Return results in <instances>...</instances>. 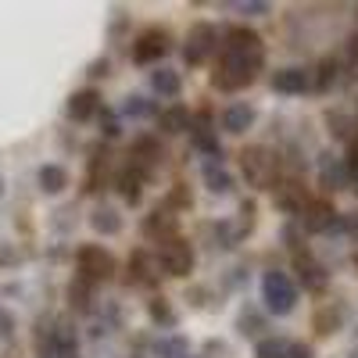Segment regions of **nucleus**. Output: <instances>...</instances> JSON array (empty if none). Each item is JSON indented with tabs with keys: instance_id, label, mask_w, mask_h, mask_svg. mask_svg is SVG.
<instances>
[{
	"instance_id": "29",
	"label": "nucleus",
	"mask_w": 358,
	"mask_h": 358,
	"mask_svg": "<svg viewBox=\"0 0 358 358\" xmlns=\"http://www.w3.org/2000/svg\"><path fill=\"white\" fill-rule=\"evenodd\" d=\"M147 312H151V319H155L158 326H165V330H172V326L179 322L176 312H172V305L165 301V297H151V301H147Z\"/></svg>"
},
{
	"instance_id": "1",
	"label": "nucleus",
	"mask_w": 358,
	"mask_h": 358,
	"mask_svg": "<svg viewBox=\"0 0 358 358\" xmlns=\"http://www.w3.org/2000/svg\"><path fill=\"white\" fill-rule=\"evenodd\" d=\"M265 65V50H226L222 47V57H219V69L212 76V86L215 90H226V94H236V90H244L258 79Z\"/></svg>"
},
{
	"instance_id": "16",
	"label": "nucleus",
	"mask_w": 358,
	"mask_h": 358,
	"mask_svg": "<svg viewBox=\"0 0 358 358\" xmlns=\"http://www.w3.org/2000/svg\"><path fill=\"white\" fill-rule=\"evenodd\" d=\"M348 179L351 176H348V165L341 158H334V155L319 158V183H322V190H344Z\"/></svg>"
},
{
	"instance_id": "42",
	"label": "nucleus",
	"mask_w": 358,
	"mask_h": 358,
	"mask_svg": "<svg viewBox=\"0 0 358 358\" xmlns=\"http://www.w3.org/2000/svg\"><path fill=\"white\" fill-rule=\"evenodd\" d=\"M40 358H79V355H57V351H50V348H43V355Z\"/></svg>"
},
{
	"instance_id": "30",
	"label": "nucleus",
	"mask_w": 358,
	"mask_h": 358,
	"mask_svg": "<svg viewBox=\"0 0 358 358\" xmlns=\"http://www.w3.org/2000/svg\"><path fill=\"white\" fill-rule=\"evenodd\" d=\"M287 348H290V341H283V337H265V341H258L255 358H287Z\"/></svg>"
},
{
	"instance_id": "12",
	"label": "nucleus",
	"mask_w": 358,
	"mask_h": 358,
	"mask_svg": "<svg viewBox=\"0 0 358 358\" xmlns=\"http://www.w3.org/2000/svg\"><path fill=\"white\" fill-rule=\"evenodd\" d=\"M176 229H179V219L172 215V208H158V212H151L143 219V233L151 236V241H158V244L172 241Z\"/></svg>"
},
{
	"instance_id": "32",
	"label": "nucleus",
	"mask_w": 358,
	"mask_h": 358,
	"mask_svg": "<svg viewBox=\"0 0 358 358\" xmlns=\"http://www.w3.org/2000/svg\"><path fill=\"white\" fill-rule=\"evenodd\" d=\"M337 83V62H334V57H326V62L319 65V79H315V90H319V94H326V90H330Z\"/></svg>"
},
{
	"instance_id": "6",
	"label": "nucleus",
	"mask_w": 358,
	"mask_h": 358,
	"mask_svg": "<svg viewBox=\"0 0 358 358\" xmlns=\"http://www.w3.org/2000/svg\"><path fill=\"white\" fill-rule=\"evenodd\" d=\"M158 265L165 268V276H190L194 273V248L183 241V236H172V241L158 244Z\"/></svg>"
},
{
	"instance_id": "21",
	"label": "nucleus",
	"mask_w": 358,
	"mask_h": 358,
	"mask_svg": "<svg viewBox=\"0 0 358 358\" xmlns=\"http://www.w3.org/2000/svg\"><path fill=\"white\" fill-rule=\"evenodd\" d=\"M115 187H118V194L126 197V204H140V201H143V176H140V172H136L133 165L118 172Z\"/></svg>"
},
{
	"instance_id": "27",
	"label": "nucleus",
	"mask_w": 358,
	"mask_h": 358,
	"mask_svg": "<svg viewBox=\"0 0 358 358\" xmlns=\"http://www.w3.org/2000/svg\"><path fill=\"white\" fill-rule=\"evenodd\" d=\"M190 129H194V147H197V151H204V155H212V158H222V147H219V136H212V129H208L204 122H201V126H194V122H190Z\"/></svg>"
},
{
	"instance_id": "37",
	"label": "nucleus",
	"mask_w": 358,
	"mask_h": 358,
	"mask_svg": "<svg viewBox=\"0 0 358 358\" xmlns=\"http://www.w3.org/2000/svg\"><path fill=\"white\" fill-rule=\"evenodd\" d=\"M15 334V315L8 308H0V341H8Z\"/></svg>"
},
{
	"instance_id": "8",
	"label": "nucleus",
	"mask_w": 358,
	"mask_h": 358,
	"mask_svg": "<svg viewBox=\"0 0 358 358\" xmlns=\"http://www.w3.org/2000/svg\"><path fill=\"white\" fill-rule=\"evenodd\" d=\"M337 208L326 201V197H319V201H308V208L301 212V226L308 229V233H334V226H337Z\"/></svg>"
},
{
	"instance_id": "4",
	"label": "nucleus",
	"mask_w": 358,
	"mask_h": 358,
	"mask_svg": "<svg viewBox=\"0 0 358 358\" xmlns=\"http://www.w3.org/2000/svg\"><path fill=\"white\" fill-rule=\"evenodd\" d=\"M76 262H79V280H86L90 287L115 276V258L101 244H83L76 251Z\"/></svg>"
},
{
	"instance_id": "45",
	"label": "nucleus",
	"mask_w": 358,
	"mask_h": 358,
	"mask_svg": "<svg viewBox=\"0 0 358 358\" xmlns=\"http://www.w3.org/2000/svg\"><path fill=\"white\" fill-rule=\"evenodd\" d=\"M187 358H190V355H187Z\"/></svg>"
},
{
	"instance_id": "5",
	"label": "nucleus",
	"mask_w": 358,
	"mask_h": 358,
	"mask_svg": "<svg viewBox=\"0 0 358 358\" xmlns=\"http://www.w3.org/2000/svg\"><path fill=\"white\" fill-rule=\"evenodd\" d=\"M215 50H219V29H215L212 22L190 25V36H187V47H183V62H187L190 69H197V65H204Z\"/></svg>"
},
{
	"instance_id": "9",
	"label": "nucleus",
	"mask_w": 358,
	"mask_h": 358,
	"mask_svg": "<svg viewBox=\"0 0 358 358\" xmlns=\"http://www.w3.org/2000/svg\"><path fill=\"white\" fill-rule=\"evenodd\" d=\"M294 268H297V280L305 283V290H322L330 283V273H326V265L315 262L308 251H297L294 255Z\"/></svg>"
},
{
	"instance_id": "23",
	"label": "nucleus",
	"mask_w": 358,
	"mask_h": 358,
	"mask_svg": "<svg viewBox=\"0 0 358 358\" xmlns=\"http://www.w3.org/2000/svg\"><path fill=\"white\" fill-rule=\"evenodd\" d=\"M90 226H94L97 233H104V236H118L122 233V215H118L115 208L101 204V208H94V215H90Z\"/></svg>"
},
{
	"instance_id": "7",
	"label": "nucleus",
	"mask_w": 358,
	"mask_h": 358,
	"mask_svg": "<svg viewBox=\"0 0 358 358\" xmlns=\"http://www.w3.org/2000/svg\"><path fill=\"white\" fill-rule=\"evenodd\" d=\"M169 33L165 29H143V33L133 40V62L136 65H155L169 54Z\"/></svg>"
},
{
	"instance_id": "3",
	"label": "nucleus",
	"mask_w": 358,
	"mask_h": 358,
	"mask_svg": "<svg viewBox=\"0 0 358 358\" xmlns=\"http://www.w3.org/2000/svg\"><path fill=\"white\" fill-rule=\"evenodd\" d=\"M241 169H244V179L258 190H273L276 187V172H280V162L268 147H248L241 151Z\"/></svg>"
},
{
	"instance_id": "19",
	"label": "nucleus",
	"mask_w": 358,
	"mask_h": 358,
	"mask_svg": "<svg viewBox=\"0 0 358 358\" xmlns=\"http://www.w3.org/2000/svg\"><path fill=\"white\" fill-rule=\"evenodd\" d=\"M190 111L183 108V104H172V108H165V111H158V129L162 133H169V136H176V133H187L190 129Z\"/></svg>"
},
{
	"instance_id": "18",
	"label": "nucleus",
	"mask_w": 358,
	"mask_h": 358,
	"mask_svg": "<svg viewBox=\"0 0 358 358\" xmlns=\"http://www.w3.org/2000/svg\"><path fill=\"white\" fill-rule=\"evenodd\" d=\"M47 348L57 351V355H79V334L72 322H54V330L47 334Z\"/></svg>"
},
{
	"instance_id": "17",
	"label": "nucleus",
	"mask_w": 358,
	"mask_h": 358,
	"mask_svg": "<svg viewBox=\"0 0 358 358\" xmlns=\"http://www.w3.org/2000/svg\"><path fill=\"white\" fill-rule=\"evenodd\" d=\"M65 111H69L72 122H86V118H94L101 111V94H97V90H79V94L69 97Z\"/></svg>"
},
{
	"instance_id": "35",
	"label": "nucleus",
	"mask_w": 358,
	"mask_h": 358,
	"mask_svg": "<svg viewBox=\"0 0 358 358\" xmlns=\"http://www.w3.org/2000/svg\"><path fill=\"white\" fill-rule=\"evenodd\" d=\"M233 11H241V15H251V18H258V15H268L273 8H268L265 0H244V4H233Z\"/></svg>"
},
{
	"instance_id": "40",
	"label": "nucleus",
	"mask_w": 358,
	"mask_h": 358,
	"mask_svg": "<svg viewBox=\"0 0 358 358\" xmlns=\"http://www.w3.org/2000/svg\"><path fill=\"white\" fill-rule=\"evenodd\" d=\"M15 262H18V255L8 244H0V265H15Z\"/></svg>"
},
{
	"instance_id": "15",
	"label": "nucleus",
	"mask_w": 358,
	"mask_h": 358,
	"mask_svg": "<svg viewBox=\"0 0 358 358\" xmlns=\"http://www.w3.org/2000/svg\"><path fill=\"white\" fill-rule=\"evenodd\" d=\"M158 162H162V147H158L151 136H140V140L133 143V162H129V165L147 179V176L155 172V165H158Z\"/></svg>"
},
{
	"instance_id": "2",
	"label": "nucleus",
	"mask_w": 358,
	"mask_h": 358,
	"mask_svg": "<svg viewBox=\"0 0 358 358\" xmlns=\"http://www.w3.org/2000/svg\"><path fill=\"white\" fill-rule=\"evenodd\" d=\"M262 301H265V312L273 315H290L297 308V287L287 273L273 268V273L262 276Z\"/></svg>"
},
{
	"instance_id": "24",
	"label": "nucleus",
	"mask_w": 358,
	"mask_h": 358,
	"mask_svg": "<svg viewBox=\"0 0 358 358\" xmlns=\"http://www.w3.org/2000/svg\"><path fill=\"white\" fill-rule=\"evenodd\" d=\"M36 183H40L43 194H62V190L69 187V172H65L62 165H40Z\"/></svg>"
},
{
	"instance_id": "41",
	"label": "nucleus",
	"mask_w": 358,
	"mask_h": 358,
	"mask_svg": "<svg viewBox=\"0 0 358 358\" xmlns=\"http://www.w3.org/2000/svg\"><path fill=\"white\" fill-rule=\"evenodd\" d=\"M172 204H190V197L183 190H172Z\"/></svg>"
},
{
	"instance_id": "28",
	"label": "nucleus",
	"mask_w": 358,
	"mask_h": 358,
	"mask_svg": "<svg viewBox=\"0 0 358 358\" xmlns=\"http://www.w3.org/2000/svg\"><path fill=\"white\" fill-rule=\"evenodd\" d=\"M122 115L126 118H158V108L147 97H140V94H129L126 104H122Z\"/></svg>"
},
{
	"instance_id": "25",
	"label": "nucleus",
	"mask_w": 358,
	"mask_h": 358,
	"mask_svg": "<svg viewBox=\"0 0 358 358\" xmlns=\"http://www.w3.org/2000/svg\"><path fill=\"white\" fill-rule=\"evenodd\" d=\"M151 86H155V94H162V97H169V101L183 94V79H179V72H172V69L151 72Z\"/></svg>"
},
{
	"instance_id": "33",
	"label": "nucleus",
	"mask_w": 358,
	"mask_h": 358,
	"mask_svg": "<svg viewBox=\"0 0 358 358\" xmlns=\"http://www.w3.org/2000/svg\"><path fill=\"white\" fill-rule=\"evenodd\" d=\"M69 297H72V305H76L79 312H86V308H90V283L76 276L72 287H69Z\"/></svg>"
},
{
	"instance_id": "38",
	"label": "nucleus",
	"mask_w": 358,
	"mask_h": 358,
	"mask_svg": "<svg viewBox=\"0 0 358 358\" xmlns=\"http://www.w3.org/2000/svg\"><path fill=\"white\" fill-rule=\"evenodd\" d=\"M287 358H312V348H308V344H301V341H290Z\"/></svg>"
},
{
	"instance_id": "11",
	"label": "nucleus",
	"mask_w": 358,
	"mask_h": 358,
	"mask_svg": "<svg viewBox=\"0 0 358 358\" xmlns=\"http://www.w3.org/2000/svg\"><path fill=\"white\" fill-rule=\"evenodd\" d=\"M158 268H162V265H158L155 255L136 251V255L129 258V283H136V287H158V280H162Z\"/></svg>"
},
{
	"instance_id": "10",
	"label": "nucleus",
	"mask_w": 358,
	"mask_h": 358,
	"mask_svg": "<svg viewBox=\"0 0 358 358\" xmlns=\"http://www.w3.org/2000/svg\"><path fill=\"white\" fill-rule=\"evenodd\" d=\"M273 190H276V208L287 212V215H301L308 208V194L297 179H283V183H276Z\"/></svg>"
},
{
	"instance_id": "44",
	"label": "nucleus",
	"mask_w": 358,
	"mask_h": 358,
	"mask_svg": "<svg viewBox=\"0 0 358 358\" xmlns=\"http://www.w3.org/2000/svg\"><path fill=\"white\" fill-rule=\"evenodd\" d=\"M0 190H4V179H0Z\"/></svg>"
},
{
	"instance_id": "22",
	"label": "nucleus",
	"mask_w": 358,
	"mask_h": 358,
	"mask_svg": "<svg viewBox=\"0 0 358 358\" xmlns=\"http://www.w3.org/2000/svg\"><path fill=\"white\" fill-rule=\"evenodd\" d=\"M201 176H204V187L212 190V194H229L233 190V176L222 169V162H204V169H201Z\"/></svg>"
},
{
	"instance_id": "36",
	"label": "nucleus",
	"mask_w": 358,
	"mask_h": 358,
	"mask_svg": "<svg viewBox=\"0 0 358 358\" xmlns=\"http://www.w3.org/2000/svg\"><path fill=\"white\" fill-rule=\"evenodd\" d=\"M101 133H104L108 140H111V136H118V133H122V129H118V118H115L111 111H104V115H101Z\"/></svg>"
},
{
	"instance_id": "34",
	"label": "nucleus",
	"mask_w": 358,
	"mask_h": 358,
	"mask_svg": "<svg viewBox=\"0 0 358 358\" xmlns=\"http://www.w3.org/2000/svg\"><path fill=\"white\" fill-rule=\"evenodd\" d=\"M236 326H241V334H244V337H258V334L265 330V322H262V315H258V312H241Z\"/></svg>"
},
{
	"instance_id": "43",
	"label": "nucleus",
	"mask_w": 358,
	"mask_h": 358,
	"mask_svg": "<svg viewBox=\"0 0 358 358\" xmlns=\"http://www.w3.org/2000/svg\"><path fill=\"white\" fill-rule=\"evenodd\" d=\"M351 265H355V268H358V251H355V255H351Z\"/></svg>"
},
{
	"instance_id": "26",
	"label": "nucleus",
	"mask_w": 358,
	"mask_h": 358,
	"mask_svg": "<svg viewBox=\"0 0 358 358\" xmlns=\"http://www.w3.org/2000/svg\"><path fill=\"white\" fill-rule=\"evenodd\" d=\"M190 355V341L187 337H162L155 341V358H187Z\"/></svg>"
},
{
	"instance_id": "20",
	"label": "nucleus",
	"mask_w": 358,
	"mask_h": 358,
	"mask_svg": "<svg viewBox=\"0 0 358 358\" xmlns=\"http://www.w3.org/2000/svg\"><path fill=\"white\" fill-rule=\"evenodd\" d=\"M226 50H265L262 47V36L255 33V29H248V25H233L229 33H226V43H222Z\"/></svg>"
},
{
	"instance_id": "14",
	"label": "nucleus",
	"mask_w": 358,
	"mask_h": 358,
	"mask_svg": "<svg viewBox=\"0 0 358 358\" xmlns=\"http://www.w3.org/2000/svg\"><path fill=\"white\" fill-rule=\"evenodd\" d=\"M255 118H258V111H255L251 104L236 101V104H229V108L222 111V129L233 133V136H241V133H248V129L255 126Z\"/></svg>"
},
{
	"instance_id": "39",
	"label": "nucleus",
	"mask_w": 358,
	"mask_h": 358,
	"mask_svg": "<svg viewBox=\"0 0 358 358\" xmlns=\"http://www.w3.org/2000/svg\"><path fill=\"white\" fill-rule=\"evenodd\" d=\"M108 69H111V65H108V57H101V62H94V65H90V72H86V76L101 79V76H108Z\"/></svg>"
},
{
	"instance_id": "13",
	"label": "nucleus",
	"mask_w": 358,
	"mask_h": 358,
	"mask_svg": "<svg viewBox=\"0 0 358 358\" xmlns=\"http://www.w3.org/2000/svg\"><path fill=\"white\" fill-rule=\"evenodd\" d=\"M312 86V72H305V69H280L276 76H273V90L276 94H283V97H297V94H305V90Z\"/></svg>"
},
{
	"instance_id": "31",
	"label": "nucleus",
	"mask_w": 358,
	"mask_h": 358,
	"mask_svg": "<svg viewBox=\"0 0 358 358\" xmlns=\"http://www.w3.org/2000/svg\"><path fill=\"white\" fill-rule=\"evenodd\" d=\"M312 326H315V330H319L322 337H326V334H334L337 326H341V312H337L334 305H330V308H319V312H315V322H312Z\"/></svg>"
}]
</instances>
